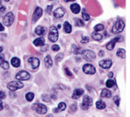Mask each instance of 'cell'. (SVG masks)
Returning <instances> with one entry per match:
<instances>
[{"mask_svg":"<svg viewBox=\"0 0 130 117\" xmlns=\"http://www.w3.org/2000/svg\"><path fill=\"white\" fill-rule=\"evenodd\" d=\"M124 27H125V23H124L123 20L122 19H118L117 21L115 23V25H113L112 31H113V33L115 34H118V33H121V32L123 31Z\"/></svg>","mask_w":130,"mask_h":117,"instance_id":"6da1fadb","label":"cell"},{"mask_svg":"<svg viewBox=\"0 0 130 117\" xmlns=\"http://www.w3.org/2000/svg\"><path fill=\"white\" fill-rule=\"evenodd\" d=\"M48 39L51 42H56L59 39V32H58L57 27L55 26H52L50 28L49 35H48Z\"/></svg>","mask_w":130,"mask_h":117,"instance_id":"7a4b0ae2","label":"cell"},{"mask_svg":"<svg viewBox=\"0 0 130 117\" xmlns=\"http://www.w3.org/2000/svg\"><path fill=\"white\" fill-rule=\"evenodd\" d=\"M32 109L35 110L38 114H46L47 112V108L45 106L44 104H40V103H35L32 105Z\"/></svg>","mask_w":130,"mask_h":117,"instance_id":"3957f363","label":"cell"},{"mask_svg":"<svg viewBox=\"0 0 130 117\" xmlns=\"http://www.w3.org/2000/svg\"><path fill=\"white\" fill-rule=\"evenodd\" d=\"M81 54H82V57L87 61H93L95 60V53L91 50H84Z\"/></svg>","mask_w":130,"mask_h":117,"instance_id":"277c9868","label":"cell"},{"mask_svg":"<svg viewBox=\"0 0 130 117\" xmlns=\"http://www.w3.org/2000/svg\"><path fill=\"white\" fill-rule=\"evenodd\" d=\"M92 105H93V100H92V98L89 97L88 95L84 96L82 104H81V108H82V109H84V110L88 109Z\"/></svg>","mask_w":130,"mask_h":117,"instance_id":"5b68a950","label":"cell"},{"mask_svg":"<svg viewBox=\"0 0 130 117\" xmlns=\"http://www.w3.org/2000/svg\"><path fill=\"white\" fill-rule=\"evenodd\" d=\"M24 86V84L20 81H11L8 83L7 87L9 88L11 91H16L18 89H20Z\"/></svg>","mask_w":130,"mask_h":117,"instance_id":"8992f818","label":"cell"},{"mask_svg":"<svg viewBox=\"0 0 130 117\" xmlns=\"http://www.w3.org/2000/svg\"><path fill=\"white\" fill-rule=\"evenodd\" d=\"M14 21V15L12 12H8L6 15L5 16V18H4V20H3V23L4 25L5 26H11L12 25Z\"/></svg>","mask_w":130,"mask_h":117,"instance_id":"52a82bcc","label":"cell"},{"mask_svg":"<svg viewBox=\"0 0 130 117\" xmlns=\"http://www.w3.org/2000/svg\"><path fill=\"white\" fill-rule=\"evenodd\" d=\"M30 78H31V75L26 71H20L16 75V79L18 80H28Z\"/></svg>","mask_w":130,"mask_h":117,"instance_id":"ba28073f","label":"cell"},{"mask_svg":"<svg viewBox=\"0 0 130 117\" xmlns=\"http://www.w3.org/2000/svg\"><path fill=\"white\" fill-rule=\"evenodd\" d=\"M83 72L87 74H94L96 72L95 67L91 64H86L83 66Z\"/></svg>","mask_w":130,"mask_h":117,"instance_id":"9c48e42d","label":"cell"},{"mask_svg":"<svg viewBox=\"0 0 130 117\" xmlns=\"http://www.w3.org/2000/svg\"><path fill=\"white\" fill-rule=\"evenodd\" d=\"M42 14H43V10H42L40 7L36 8L32 15V23H35V22L41 17Z\"/></svg>","mask_w":130,"mask_h":117,"instance_id":"30bf717a","label":"cell"},{"mask_svg":"<svg viewBox=\"0 0 130 117\" xmlns=\"http://www.w3.org/2000/svg\"><path fill=\"white\" fill-rule=\"evenodd\" d=\"M66 13V11L64 8L62 7H59V8H57L54 11H53V16L57 19H60V18L63 17Z\"/></svg>","mask_w":130,"mask_h":117,"instance_id":"8fae6325","label":"cell"},{"mask_svg":"<svg viewBox=\"0 0 130 117\" xmlns=\"http://www.w3.org/2000/svg\"><path fill=\"white\" fill-rule=\"evenodd\" d=\"M29 63L30 65L31 66V68L32 69H37L39 66V60L38 58H34V57H31L29 58Z\"/></svg>","mask_w":130,"mask_h":117,"instance_id":"7c38bea8","label":"cell"},{"mask_svg":"<svg viewBox=\"0 0 130 117\" xmlns=\"http://www.w3.org/2000/svg\"><path fill=\"white\" fill-rule=\"evenodd\" d=\"M121 38L120 37V36H118V37L116 38H115L113 39H112L111 41L109 42V43H107V46H106V47H107V50H113V48H115V44H116V42H118L119 40H121Z\"/></svg>","mask_w":130,"mask_h":117,"instance_id":"4fadbf2b","label":"cell"},{"mask_svg":"<svg viewBox=\"0 0 130 117\" xmlns=\"http://www.w3.org/2000/svg\"><path fill=\"white\" fill-rule=\"evenodd\" d=\"M99 65L101 67L104 68V69H107V68H110L112 66V60H101L99 62Z\"/></svg>","mask_w":130,"mask_h":117,"instance_id":"5bb4252c","label":"cell"},{"mask_svg":"<svg viewBox=\"0 0 130 117\" xmlns=\"http://www.w3.org/2000/svg\"><path fill=\"white\" fill-rule=\"evenodd\" d=\"M0 66L5 70L9 69V63H8L6 60H5V57H4V55L0 56Z\"/></svg>","mask_w":130,"mask_h":117,"instance_id":"9a60e30c","label":"cell"},{"mask_svg":"<svg viewBox=\"0 0 130 117\" xmlns=\"http://www.w3.org/2000/svg\"><path fill=\"white\" fill-rule=\"evenodd\" d=\"M83 94H84L83 89H81V88H76L74 90V92H73L72 97H73V99H79Z\"/></svg>","mask_w":130,"mask_h":117,"instance_id":"2e32d148","label":"cell"},{"mask_svg":"<svg viewBox=\"0 0 130 117\" xmlns=\"http://www.w3.org/2000/svg\"><path fill=\"white\" fill-rule=\"evenodd\" d=\"M35 33H36V34H38V35H39V36H43V35H45V33H46V30H45V27L39 25L35 29Z\"/></svg>","mask_w":130,"mask_h":117,"instance_id":"e0dca14e","label":"cell"},{"mask_svg":"<svg viewBox=\"0 0 130 117\" xmlns=\"http://www.w3.org/2000/svg\"><path fill=\"white\" fill-rule=\"evenodd\" d=\"M70 8H71V11H73L74 14H78L80 11V6H79L78 4H73V5L70 6Z\"/></svg>","mask_w":130,"mask_h":117,"instance_id":"ac0fdd59","label":"cell"},{"mask_svg":"<svg viewBox=\"0 0 130 117\" xmlns=\"http://www.w3.org/2000/svg\"><path fill=\"white\" fill-rule=\"evenodd\" d=\"M33 44H34V46H42L45 45V39L44 38H38V39H36L34 41H33Z\"/></svg>","mask_w":130,"mask_h":117,"instance_id":"d6986e66","label":"cell"},{"mask_svg":"<svg viewBox=\"0 0 130 117\" xmlns=\"http://www.w3.org/2000/svg\"><path fill=\"white\" fill-rule=\"evenodd\" d=\"M53 62L52 58L50 57L49 55H47L46 57L45 58V66H46L47 68H50V67H52V66H53Z\"/></svg>","mask_w":130,"mask_h":117,"instance_id":"ffe728a7","label":"cell"},{"mask_svg":"<svg viewBox=\"0 0 130 117\" xmlns=\"http://www.w3.org/2000/svg\"><path fill=\"white\" fill-rule=\"evenodd\" d=\"M11 63L14 67H19V66H20V60L17 57H14V58H11Z\"/></svg>","mask_w":130,"mask_h":117,"instance_id":"44dd1931","label":"cell"},{"mask_svg":"<svg viewBox=\"0 0 130 117\" xmlns=\"http://www.w3.org/2000/svg\"><path fill=\"white\" fill-rule=\"evenodd\" d=\"M101 95V97H104V98H110V97H111V95H112V94H111V92H110L108 89H106V88H105V89L102 90Z\"/></svg>","mask_w":130,"mask_h":117,"instance_id":"7402d4cb","label":"cell"},{"mask_svg":"<svg viewBox=\"0 0 130 117\" xmlns=\"http://www.w3.org/2000/svg\"><path fill=\"white\" fill-rule=\"evenodd\" d=\"M64 30L67 33H70L72 32V25L69 24V22L66 21L64 23Z\"/></svg>","mask_w":130,"mask_h":117,"instance_id":"603a6c76","label":"cell"},{"mask_svg":"<svg viewBox=\"0 0 130 117\" xmlns=\"http://www.w3.org/2000/svg\"><path fill=\"white\" fill-rule=\"evenodd\" d=\"M92 37H93V39L97 40V41H100V40L102 39V35H101V34H100L99 33H97V32L93 33V34H92Z\"/></svg>","mask_w":130,"mask_h":117,"instance_id":"cb8c5ba5","label":"cell"},{"mask_svg":"<svg viewBox=\"0 0 130 117\" xmlns=\"http://www.w3.org/2000/svg\"><path fill=\"white\" fill-rule=\"evenodd\" d=\"M96 108H97L98 109H104V108H106L105 102L102 101V100H98V101L96 102Z\"/></svg>","mask_w":130,"mask_h":117,"instance_id":"d4e9b609","label":"cell"},{"mask_svg":"<svg viewBox=\"0 0 130 117\" xmlns=\"http://www.w3.org/2000/svg\"><path fill=\"white\" fill-rule=\"evenodd\" d=\"M125 54H126V52L124 49H121V48H120V49H118L117 51V56L121 58H125Z\"/></svg>","mask_w":130,"mask_h":117,"instance_id":"484cf974","label":"cell"},{"mask_svg":"<svg viewBox=\"0 0 130 117\" xmlns=\"http://www.w3.org/2000/svg\"><path fill=\"white\" fill-rule=\"evenodd\" d=\"M82 18L85 21H88L90 19V16H89V14L87 12L86 9H82Z\"/></svg>","mask_w":130,"mask_h":117,"instance_id":"4316f807","label":"cell"},{"mask_svg":"<svg viewBox=\"0 0 130 117\" xmlns=\"http://www.w3.org/2000/svg\"><path fill=\"white\" fill-rule=\"evenodd\" d=\"M115 85V80H111V79H109V80L106 82V86H107V87H108V88L113 87Z\"/></svg>","mask_w":130,"mask_h":117,"instance_id":"83f0119b","label":"cell"},{"mask_svg":"<svg viewBox=\"0 0 130 117\" xmlns=\"http://www.w3.org/2000/svg\"><path fill=\"white\" fill-rule=\"evenodd\" d=\"M67 108V105H66L65 102H60V103H59V106H58V112H59V111H64Z\"/></svg>","mask_w":130,"mask_h":117,"instance_id":"f1b7e54d","label":"cell"},{"mask_svg":"<svg viewBox=\"0 0 130 117\" xmlns=\"http://www.w3.org/2000/svg\"><path fill=\"white\" fill-rule=\"evenodd\" d=\"M25 99H26L28 101H31L34 99V94L33 93H27L25 94Z\"/></svg>","mask_w":130,"mask_h":117,"instance_id":"f546056e","label":"cell"},{"mask_svg":"<svg viewBox=\"0 0 130 117\" xmlns=\"http://www.w3.org/2000/svg\"><path fill=\"white\" fill-rule=\"evenodd\" d=\"M74 22H75V25H77V26H84V25H85L84 22L81 19H75Z\"/></svg>","mask_w":130,"mask_h":117,"instance_id":"4dcf8cb0","label":"cell"},{"mask_svg":"<svg viewBox=\"0 0 130 117\" xmlns=\"http://www.w3.org/2000/svg\"><path fill=\"white\" fill-rule=\"evenodd\" d=\"M104 29V26L103 25H101V24H99V25H95V27H94V30H95V32H101V31H102V30Z\"/></svg>","mask_w":130,"mask_h":117,"instance_id":"1f68e13d","label":"cell"},{"mask_svg":"<svg viewBox=\"0 0 130 117\" xmlns=\"http://www.w3.org/2000/svg\"><path fill=\"white\" fill-rule=\"evenodd\" d=\"M63 57H64V54L62 53V52H61V53H59V54H58V55L55 57V60H56V62H57V63H59V62L60 61V60H62V58H63Z\"/></svg>","mask_w":130,"mask_h":117,"instance_id":"d6a6232c","label":"cell"},{"mask_svg":"<svg viewBox=\"0 0 130 117\" xmlns=\"http://www.w3.org/2000/svg\"><path fill=\"white\" fill-rule=\"evenodd\" d=\"M73 52H74L75 54H78V53H79V52H80V49H79V47H77L76 46H73Z\"/></svg>","mask_w":130,"mask_h":117,"instance_id":"836d02e7","label":"cell"},{"mask_svg":"<svg viewBox=\"0 0 130 117\" xmlns=\"http://www.w3.org/2000/svg\"><path fill=\"white\" fill-rule=\"evenodd\" d=\"M65 72H66V74H67V76H69V77H72V76H73V74L70 72V70L67 67L65 68Z\"/></svg>","mask_w":130,"mask_h":117,"instance_id":"e575fe53","label":"cell"},{"mask_svg":"<svg viewBox=\"0 0 130 117\" xmlns=\"http://www.w3.org/2000/svg\"><path fill=\"white\" fill-rule=\"evenodd\" d=\"M89 41V39H88V37H86V36H84V37L81 39V43H83V44H86V43H87V42Z\"/></svg>","mask_w":130,"mask_h":117,"instance_id":"d590c367","label":"cell"},{"mask_svg":"<svg viewBox=\"0 0 130 117\" xmlns=\"http://www.w3.org/2000/svg\"><path fill=\"white\" fill-rule=\"evenodd\" d=\"M52 50H53V51H54V52L59 51V46H58V45H53V46H52Z\"/></svg>","mask_w":130,"mask_h":117,"instance_id":"8d00e7d4","label":"cell"},{"mask_svg":"<svg viewBox=\"0 0 130 117\" xmlns=\"http://www.w3.org/2000/svg\"><path fill=\"white\" fill-rule=\"evenodd\" d=\"M113 100H115V104H116L117 106H119V105H120V97H119V96H115V99H113Z\"/></svg>","mask_w":130,"mask_h":117,"instance_id":"74e56055","label":"cell"},{"mask_svg":"<svg viewBox=\"0 0 130 117\" xmlns=\"http://www.w3.org/2000/svg\"><path fill=\"white\" fill-rule=\"evenodd\" d=\"M52 9H53V5H49V6H47V9H46V12L49 14L52 12Z\"/></svg>","mask_w":130,"mask_h":117,"instance_id":"f35d334b","label":"cell"},{"mask_svg":"<svg viewBox=\"0 0 130 117\" xmlns=\"http://www.w3.org/2000/svg\"><path fill=\"white\" fill-rule=\"evenodd\" d=\"M48 97H49V96L46 95V94H44V95L42 96V99H43L45 101H49V98Z\"/></svg>","mask_w":130,"mask_h":117,"instance_id":"ab89813d","label":"cell"},{"mask_svg":"<svg viewBox=\"0 0 130 117\" xmlns=\"http://www.w3.org/2000/svg\"><path fill=\"white\" fill-rule=\"evenodd\" d=\"M5 92L0 91V100H1V99H5Z\"/></svg>","mask_w":130,"mask_h":117,"instance_id":"60d3db41","label":"cell"},{"mask_svg":"<svg viewBox=\"0 0 130 117\" xmlns=\"http://www.w3.org/2000/svg\"><path fill=\"white\" fill-rule=\"evenodd\" d=\"M70 111H72V112H73V111H76V105L75 104L72 105V107L70 108Z\"/></svg>","mask_w":130,"mask_h":117,"instance_id":"b9f144b4","label":"cell"},{"mask_svg":"<svg viewBox=\"0 0 130 117\" xmlns=\"http://www.w3.org/2000/svg\"><path fill=\"white\" fill-rule=\"evenodd\" d=\"M5 11V6H1L0 7V12H4Z\"/></svg>","mask_w":130,"mask_h":117,"instance_id":"7bdbcfd3","label":"cell"},{"mask_svg":"<svg viewBox=\"0 0 130 117\" xmlns=\"http://www.w3.org/2000/svg\"><path fill=\"white\" fill-rule=\"evenodd\" d=\"M4 30H5V27H4V25L0 23V32H3Z\"/></svg>","mask_w":130,"mask_h":117,"instance_id":"ee69618b","label":"cell"},{"mask_svg":"<svg viewBox=\"0 0 130 117\" xmlns=\"http://www.w3.org/2000/svg\"><path fill=\"white\" fill-rule=\"evenodd\" d=\"M3 109V102L1 101V100H0V111Z\"/></svg>","mask_w":130,"mask_h":117,"instance_id":"f6af8a7d","label":"cell"},{"mask_svg":"<svg viewBox=\"0 0 130 117\" xmlns=\"http://www.w3.org/2000/svg\"><path fill=\"white\" fill-rule=\"evenodd\" d=\"M108 77H109V78H112V77H113V72H109V74H108Z\"/></svg>","mask_w":130,"mask_h":117,"instance_id":"bcb514c9","label":"cell"},{"mask_svg":"<svg viewBox=\"0 0 130 117\" xmlns=\"http://www.w3.org/2000/svg\"><path fill=\"white\" fill-rule=\"evenodd\" d=\"M104 55V52L103 51H101L100 52V56H103Z\"/></svg>","mask_w":130,"mask_h":117,"instance_id":"7dc6e473","label":"cell"},{"mask_svg":"<svg viewBox=\"0 0 130 117\" xmlns=\"http://www.w3.org/2000/svg\"><path fill=\"white\" fill-rule=\"evenodd\" d=\"M64 1L67 3V2H73V1H75V0H64Z\"/></svg>","mask_w":130,"mask_h":117,"instance_id":"c3c4849f","label":"cell"},{"mask_svg":"<svg viewBox=\"0 0 130 117\" xmlns=\"http://www.w3.org/2000/svg\"><path fill=\"white\" fill-rule=\"evenodd\" d=\"M2 51H3V47H1V46H0V52H2Z\"/></svg>","mask_w":130,"mask_h":117,"instance_id":"681fc988","label":"cell"},{"mask_svg":"<svg viewBox=\"0 0 130 117\" xmlns=\"http://www.w3.org/2000/svg\"><path fill=\"white\" fill-rule=\"evenodd\" d=\"M47 117H53V116H52V115H48Z\"/></svg>","mask_w":130,"mask_h":117,"instance_id":"f907efd6","label":"cell"},{"mask_svg":"<svg viewBox=\"0 0 130 117\" xmlns=\"http://www.w3.org/2000/svg\"><path fill=\"white\" fill-rule=\"evenodd\" d=\"M5 1H6V2H8V1H10V0H5Z\"/></svg>","mask_w":130,"mask_h":117,"instance_id":"816d5d0a","label":"cell"}]
</instances>
